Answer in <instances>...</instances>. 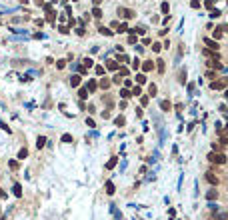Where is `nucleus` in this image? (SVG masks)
<instances>
[{"label":"nucleus","mask_w":228,"mask_h":220,"mask_svg":"<svg viewBox=\"0 0 228 220\" xmlns=\"http://www.w3.org/2000/svg\"><path fill=\"white\" fill-rule=\"evenodd\" d=\"M4 196H6V194H4V192H2V190H0V198H4Z\"/></svg>","instance_id":"60"},{"label":"nucleus","mask_w":228,"mask_h":220,"mask_svg":"<svg viewBox=\"0 0 228 220\" xmlns=\"http://www.w3.org/2000/svg\"><path fill=\"white\" fill-rule=\"evenodd\" d=\"M118 76H120V78H126V76H128V68L120 66V68H118Z\"/></svg>","instance_id":"29"},{"label":"nucleus","mask_w":228,"mask_h":220,"mask_svg":"<svg viewBox=\"0 0 228 220\" xmlns=\"http://www.w3.org/2000/svg\"><path fill=\"white\" fill-rule=\"evenodd\" d=\"M46 20H48L50 24H54V22H56V12H54V10H48V12H46Z\"/></svg>","instance_id":"14"},{"label":"nucleus","mask_w":228,"mask_h":220,"mask_svg":"<svg viewBox=\"0 0 228 220\" xmlns=\"http://www.w3.org/2000/svg\"><path fill=\"white\" fill-rule=\"evenodd\" d=\"M92 64H94V60H92V58H84V60H82V68H86V70L90 68Z\"/></svg>","instance_id":"24"},{"label":"nucleus","mask_w":228,"mask_h":220,"mask_svg":"<svg viewBox=\"0 0 228 220\" xmlns=\"http://www.w3.org/2000/svg\"><path fill=\"white\" fill-rule=\"evenodd\" d=\"M224 98L228 100V88H226V90H224Z\"/></svg>","instance_id":"57"},{"label":"nucleus","mask_w":228,"mask_h":220,"mask_svg":"<svg viewBox=\"0 0 228 220\" xmlns=\"http://www.w3.org/2000/svg\"><path fill=\"white\" fill-rule=\"evenodd\" d=\"M132 68H134V70L140 68V60H138V58H134V60H132Z\"/></svg>","instance_id":"44"},{"label":"nucleus","mask_w":228,"mask_h":220,"mask_svg":"<svg viewBox=\"0 0 228 220\" xmlns=\"http://www.w3.org/2000/svg\"><path fill=\"white\" fill-rule=\"evenodd\" d=\"M110 212H112V216L116 218V220H122V214L118 212V208H116V206H114V204H110Z\"/></svg>","instance_id":"16"},{"label":"nucleus","mask_w":228,"mask_h":220,"mask_svg":"<svg viewBox=\"0 0 228 220\" xmlns=\"http://www.w3.org/2000/svg\"><path fill=\"white\" fill-rule=\"evenodd\" d=\"M106 68L112 70V72H114V70H118V68H120V66H118V60H108L106 62Z\"/></svg>","instance_id":"13"},{"label":"nucleus","mask_w":228,"mask_h":220,"mask_svg":"<svg viewBox=\"0 0 228 220\" xmlns=\"http://www.w3.org/2000/svg\"><path fill=\"white\" fill-rule=\"evenodd\" d=\"M110 82H112V84H120V82H122V78H120V76L116 74V76H114V78L110 80Z\"/></svg>","instance_id":"49"},{"label":"nucleus","mask_w":228,"mask_h":220,"mask_svg":"<svg viewBox=\"0 0 228 220\" xmlns=\"http://www.w3.org/2000/svg\"><path fill=\"white\" fill-rule=\"evenodd\" d=\"M36 4H38V6H40V4H44V0H36Z\"/></svg>","instance_id":"58"},{"label":"nucleus","mask_w":228,"mask_h":220,"mask_svg":"<svg viewBox=\"0 0 228 220\" xmlns=\"http://www.w3.org/2000/svg\"><path fill=\"white\" fill-rule=\"evenodd\" d=\"M206 64H208V68H216V70H222V64L218 60H214V58H210L208 62H206Z\"/></svg>","instance_id":"8"},{"label":"nucleus","mask_w":228,"mask_h":220,"mask_svg":"<svg viewBox=\"0 0 228 220\" xmlns=\"http://www.w3.org/2000/svg\"><path fill=\"white\" fill-rule=\"evenodd\" d=\"M92 16H94V18H102V10H100V6L92 8Z\"/></svg>","instance_id":"23"},{"label":"nucleus","mask_w":228,"mask_h":220,"mask_svg":"<svg viewBox=\"0 0 228 220\" xmlns=\"http://www.w3.org/2000/svg\"><path fill=\"white\" fill-rule=\"evenodd\" d=\"M226 130H228V122H226Z\"/></svg>","instance_id":"61"},{"label":"nucleus","mask_w":228,"mask_h":220,"mask_svg":"<svg viewBox=\"0 0 228 220\" xmlns=\"http://www.w3.org/2000/svg\"><path fill=\"white\" fill-rule=\"evenodd\" d=\"M64 66H66V60H56V68H64Z\"/></svg>","instance_id":"45"},{"label":"nucleus","mask_w":228,"mask_h":220,"mask_svg":"<svg viewBox=\"0 0 228 220\" xmlns=\"http://www.w3.org/2000/svg\"><path fill=\"white\" fill-rule=\"evenodd\" d=\"M136 42H138V36L136 34H130L128 36V44H136Z\"/></svg>","instance_id":"37"},{"label":"nucleus","mask_w":228,"mask_h":220,"mask_svg":"<svg viewBox=\"0 0 228 220\" xmlns=\"http://www.w3.org/2000/svg\"><path fill=\"white\" fill-rule=\"evenodd\" d=\"M96 88H98V82H96L94 78H92V80H88V86H86V90H88V92H96Z\"/></svg>","instance_id":"10"},{"label":"nucleus","mask_w":228,"mask_h":220,"mask_svg":"<svg viewBox=\"0 0 228 220\" xmlns=\"http://www.w3.org/2000/svg\"><path fill=\"white\" fill-rule=\"evenodd\" d=\"M46 142H48V140H46V136H38L36 138V148H44Z\"/></svg>","instance_id":"15"},{"label":"nucleus","mask_w":228,"mask_h":220,"mask_svg":"<svg viewBox=\"0 0 228 220\" xmlns=\"http://www.w3.org/2000/svg\"><path fill=\"white\" fill-rule=\"evenodd\" d=\"M94 72H96V76H102V74H104V66H102V64H98V66L94 68Z\"/></svg>","instance_id":"34"},{"label":"nucleus","mask_w":228,"mask_h":220,"mask_svg":"<svg viewBox=\"0 0 228 220\" xmlns=\"http://www.w3.org/2000/svg\"><path fill=\"white\" fill-rule=\"evenodd\" d=\"M92 4H94V6H100V4H102V0H92Z\"/></svg>","instance_id":"56"},{"label":"nucleus","mask_w":228,"mask_h":220,"mask_svg":"<svg viewBox=\"0 0 228 220\" xmlns=\"http://www.w3.org/2000/svg\"><path fill=\"white\" fill-rule=\"evenodd\" d=\"M204 6L208 8V10H212V8H214V0H204Z\"/></svg>","instance_id":"41"},{"label":"nucleus","mask_w":228,"mask_h":220,"mask_svg":"<svg viewBox=\"0 0 228 220\" xmlns=\"http://www.w3.org/2000/svg\"><path fill=\"white\" fill-rule=\"evenodd\" d=\"M18 2H20V4H28V0H18Z\"/></svg>","instance_id":"59"},{"label":"nucleus","mask_w":228,"mask_h":220,"mask_svg":"<svg viewBox=\"0 0 228 220\" xmlns=\"http://www.w3.org/2000/svg\"><path fill=\"white\" fill-rule=\"evenodd\" d=\"M156 90H158V88H156V84H150V86H148V94H150V96H154Z\"/></svg>","instance_id":"38"},{"label":"nucleus","mask_w":228,"mask_h":220,"mask_svg":"<svg viewBox=\"0 0 228 220\" xmlns=\"http://www.w3.org/2000/svg\"><path fill=\"white\" fill-rule=\"evenodd\" d=\"M134 14H136L134 10H128V8H118V16H120V18H134Z\"/></svg>","instance_id":"3"},{"label":"nucleus","mask_w":228,"mask_h":220,"mask_svg":"<svg viewBox=\"0 0 228 220\" xmlns=\"http://www.w3.org/2000/svg\"><path fill=\"white\" fill-rule=\"evenodd\" d=\"M98 32H100V34H104V36H112V34H114L110 28H106V26H100V28H98Z\"/></svg>","instance_id":"21"},{"label":"nucleus","mask_w":228,"mask_h":220,"mask_svg":"<svg viewBox=\"0 0 228 220\" xmlns=\"http://www.w3.org/2000/svg\"><path fill=\"white\" fill-rule=\"evenodd\" d=\"M226 86H228V78L212 80V82H210V88H212V90H220V88H226Z\"/></svg>","instance_id":"2"},{"label":"nucleus","mask_w":228,"mask_h":220,"mask_svg":"<svg viewBox=\"0 0 228 220\" xmlns=\"http://www.w3.org/2000/svg\"><path fill=\"white\" fill-rule=\"evenodd\" d=\"M208 208L212 210V212H218V210H220V206H218V204H216V202H214V200H210V202H208Z\"/></svg>","instance_id":"27"},{"label":"nucleus","mask_w":228,"mask_h":220,"mask_svg":"<svg viewBox=\"0 0 228 220\" xmlns=\"http://www.w3.org/2000/svg\"><path fill=\"white\" fill-rule=\"evenodd\" d=\"M124 86H126V88H130V86H132V80L126 78V80H124Z\"/></svg>","instance_id":"53"},{"label":"nucleus","mask_w":228,"mask_h":220,"mask_svg":"<svg viewBox=\"0 0 228 220\" xmlns=\"http://www.w3.org/2000/svg\"><path fill=\"white\" fill-rule=\"evenodd\" d=\"M80 82H82V76H80V74H72V76H70V86H72V88L80 86Z\"/></svg>","instance_id":"6"},{"label":"nucleus","mask_w":228,"mask_h":220,"mask_svg":"<svg viewBox=\"0 0 228 220\" xmlns=\"http://www.w3.org/2000/svg\"><path fill=\"white\" fill-rule=\"evenodd\" d=\"M160 48H162V44H158V42L152 44V50H154V52H160Z\"/></svg>","instance_id":"47"},{"label":"nucleus","mask_w":228,"mask_h":220,"mask_svg":"<svg viewBox=\"0 0 228 220\" xmlns=\"http://www.w3.org/2000/svg\"><path fill=\"white\" fill-rule=\"evenodd\" d=\"M118 32H128V24H126V22H122L120 26H118Z\"/></svg>","instance_id":"40"},{"label":"nucleus","mask_w":228,"mask_h":220,"mask_svg":"<svg viewBox=\"0 0 228 220\" xmlns=\"http://www.w3.org/2000/svg\"><path fill=\"white\" fill-rule=\"evenodd\" d=\"M218 16H220V10H210V18H218Z\"/></svg>","instance_id":"43"},{"label":"nucleus","mask_w":228,"mask_h":220,"mask_svg":"<svg viewBox=\"0 0 228 220\" xmlns=\"http://www.w3.org/2000/svg\"><path fill=\"white\" fill-rule=\"evenodd\" d=\"M140 68L144 70V72H150V70L156 68V64H154L152 60H144V62H140Z\"/></svg>","instance_id":"5"},{"label":"nucleus","mask_w":228,"mask_h":220,"mask_svg":"<svg viewBox=\"0 0 228 220\" xmlns=\"http://www.w3.org/2000/svg\"><path fill=\"white\" fill-rule=\"evenodd\" d=\"M0 128H2V130H4V132H8V134H10V132H12V130H10V128H8V126H6V124H4V122H2V120H0Z\"/></svg>","instance_id":"46"},{"label":"nucleus","mask_w":228,"mask_h":220,"mask_svg":"<svg viewBox=\"0 0 228 220\" xmlns=\"http://www.w3.org/2000/svg\"><path fill=\"white\" fill-rule=\"evenodd\" d=\"M86 126H90V128H94V120H92V118H86Z\"/></svg>","instance_id":"51"},{"label":"nucleus","mask_w":228,"mask_h":220,"mask_svg":"<svg viewBox=\"0 0 228 220\" xmlns=\"http://www.w3.org/2000/svg\"><path fill=\"white\" fill-rule=\"evenodd\" d=\"M110 80H106V78H102V80H100V82H98V86L100 88H102V90H106V88H110Z\"/></svg>","instance_id":"20"},{"label":"nucleus","mask_w":228,"mask_h":220,"mask_svg":"<svg viewBox=\"0 0 228 220\" xmlns=\"http://www.w3.org/2000/svg\"><path fill=\"white\" fill-rule=\"evenodd\" d=\"M172 108V104L168 102V100H160V110H164V112H168V110Z\"/></svg>","instance_id":"17"},{"label":"nucleus","mask_w":228,"mask_h":220,"mask_svg":"<svg viewBox=\"0 0 228 220\" xmlns=\"http://www.w3.org/2000/svg\"><path fill=\"white\" fill-rule=\"evenodd\" d=\"M72 2H76V0H72Z\"/></svg>","instance_id":"62"},{"label":"nucleus","mask_w":228,"mask_h":220,"mask_svg":"<svg viewBox=\"0 0 228 220\" xmlns=\"http://www.w3.org/2000/svg\"><path fill=\"white\" fill-rule=\"evenodd\" d=\"M60 142H64V144H72V134H62Z\"/></svg>","instance_id":"19"},{"label":"nucleus","mask_w":228,"mask_h":220,"mask_svg":"<svg viewBox=\"0 0 228 220\" xmlns=\"http://www.w3.org/2000/svg\"><path fill=\"white\" fill-rule=\"evenodd\" d=\"M214 198H218V190H216V186H212V188L208 190V192H206V200H214Z\"/></svg>","instance_id":"7"},{"label":"nucleus","mask_w":228,"mask_h":220,"mask_svg":"<svg viewBox=\"0 0 228 220\" xmlns=\"http://www.w3.org/2000/svg\"><path fill=\"white\" fill-rule=\"evenodd\" d=\"M124 116H116V118H114V124H116V126H124Z\"/></svg>","instance_id":"32"},{"label":"nucleus","mask_w":228,"mask_h":220,"mask_svg":"<svg viewBox=\"0 0 228 220\" xmlns=\"http://www.w3.org/2000/svg\"><path fill=\"white\" fill-rule=\"evenodd\" d=\"M156 62H158V64H156V68H158V72H164V60H162V58H158V60H156Z\"/></svg>","instance_id":"33"},{"label":"nucleus","mask_w":228,"mask_h":220,"mask_svg":"<svg viewBox=\"0 0 228 220\" xmlns=\"http://www.w3.org/2000/svg\"><path fill=\"white\" fill-rule=\"evenodd\" d=\"M116 164H118V158H116V156H112V158L106 162V168H108V170H112V168L116 166Z\"/></svg>","instance_id":"18"},{"label":"nucleus","mask_w":228,"mask_h":220,"mask_svg":"<svg viewBox=\"0 0 228 220\" xmlns=\"http://www.w3.org/2000/svg\"><path fill=\"white\" fill-rule=\"evenodd\" d=\"M8 166H10V168H16L18 164H16V160H10V162H8Z\"/></svg>","instance_id":"54"},{"label":"nucleus","mask_w":228,"mask_h":220,"mask_svg":"<svg viewBox=\"0 0 228 220\" xmlns=\"http://www.w3.org/2000/svg\"><path fill=\"white\" fill-rule=\"evenodd\" d=\"M120 60H122V62H130V58L126 56V54H122V56H120Z\"/></svg>","instance_id":"55"},{"label":"nucleus","mask_w":228,"mask_h":220,"mask_svg":"<svg viewBox=\"0 0 228 220\" xmlns=\"http://www.w3.org/2000/svg\"><path fill=\"white\" fill-rule=\"evenodd\" d=\"M78 96H80V98H88V90H86V86H84V88H80V90H78Z\"/></svg>","instance_id":"31"},{"label":"nucleus","mask_w":228,"mask_h":220,"mask_svg":"<svg viewBox=\"0 0 228 220\" xmlns=\"http://www.w3.org/2000/svg\"><path fill=\"white\" fill-rule=\"evenodd\" d=\"M212 36H214V40H218V38H222V30H220V28H216V30L212 32Z\"/></svg>","instance_id":"36"},{"label":"nucleus","mask_w":228,"mask_h":220,"mask_svg":"<svg viewBox=\"0 0 228 220\" xmlns=\"http://www.w3.org/2000/svg\"><path fill=\"white\" fill-rule=\"evenodd\" d=\"M204 44L208 46V50H212V52H216V50H218V40H212V38H204Z\"/></svg>","instance_id":"4"},{"label":"nucleus","mask_w":228,"mask_h":220,"mask_svg":"<svg viewBox=\"0 0 228 220\" xmlns=\"http://www.w3.org/2000/svg\"><path fill=\"white\" fill-rule=\"evenodd\" d=\"M130 96H132V94H130V90H128V88H122V90H120V98H124V100H128V98H130Z\"/></svg>","instance_id":"25"},{"label":"nucleus","mask_w":228,"mask_h":220,"mask_svg":"<svg viewBox=\"0 0 228 220\" xmlns=\"http://www.w3.org/2000/svg\"><path fill=\"white\" fill-rule=\"evenodd\" d=\"M104 186H106V194H110V196L116 192V188H114V182H112V180H106V184H104Z\"/></svg>","instance_id":"11"},{"label":"nucleus","mask_w":228,"mask_h":220,"mask_svg":"<svg viewBox=\"0 0 228 220\" xmlns=\"http://www.w3.org/2000/svg\"><path fill=\"white\" fill-rule=\"evenodd\" d=\"M140 102H142V106H146V104H148V96H142Z\"/></svg>","instance_id":"52"},{"label":"nucleus","mask_w":228,"mask_h":220,"mask_svg":"<svg viewBox=\"0 0 228 220\" xmlns=\"http://www.w3.org/2000/svg\"><path fill=\"white\" fill-rule=\"evenodd\" d=\"M130 94H132V96H140V94H142V88H140V86H138V84H136V86H132V90H130Z\"/></svg>","instance_id":"26"},{"label":"nucleus","mask_w":228,"mask_h":220,"mask_svg":"<svg viewBox=\"0 0 228 220\" xmlns=\"http://www.w3.org/2000/svg\"><path fill=\"white\" fill-rule=\"evenodd\" d=\"M206 180H208V182L212 184V186H218V178L212 174V172H206Z\"/></svg>","instance_id":"12"},{"label":"nucleus","mask_w":228,"mask_h":220,"mask_svg":"<svg viewBox=\"0 0 228 220\" xmlns=\"http://www.w3.org/2000/svg\"><path fill=\"white\" fill-rule=\"evenodd\" d=\"M216 220H228V212H216Z\"/></svg>","instance_id":"35"},{"label":"nucleus","mask_w":228,"mask_h":220,"mask_svg":"<svg viewBox=\"0 0 228 220\" xmlns=\"http://www.w3.org/2000/svg\"><path fill=\"white\" fill-rule=\"evenodd\" d=\"M136 84H138V86L146 84V74H136Z\"/></svg>","instance_id":"22"},{"label":"nucleus","mask_w":228,"mask_h":220,"mask_svg":"<svg viewBox=\"0 0 228 220\" xmlns=\"http://www.w3.org/2000/svg\"><path fill=\"white\" fill-rule=\"evenodd\" d=\"M206 78H216V72H214V70H208V72H206Z\"/></svg>","instance_id":"50"},{"label":"nucleus","mask_w":228,"mask_h":220,"mask_svg":"<svg viewBox=\"0 0 228 220\" xmlns=\"http://www.w3.org/2000/svg\"><path fill=\"white\" fill-rule=\"evenodd\" d=\"M58 30H60L62 34H68V32H70V28H68V26H64V24H60V26H58Z\"/></svg>","instance_id":"39"},{"label":"nucleus","mask_w":228,"mask_h":220,"mask_svg":"<svg viewBox=\"0 0 228 220\" xmlns=\"http://www.w3.org/2000/svg\"><path fill=\"white\" fill-rule=\"evenodd\" d=\"M190 8H200V0H190Z\"/></svg>","instance_id":"42"},{"label":"nucleus","mask_w":228,"mask_h":220,"mask_svg":"<svg viewBox=\"0 0 228 220\" xmlns=\"http://www.w3.org/2000/svg\"><path fill=\"white\" fill-rule=\"evenodd\" d=\"M12 194H14L16 198H20V196H22V186H20L18 182H16L14 186H12Z\"/></svg>","instance_id":"9"},{"label":"nucleus","mask_w":228,"mask_h":220,"mask_svg":"<svg viewBox=\"0 0 228 220\" xmlns=\"http://www.w3.org/2000/svg\"><path fill=\"white\" fill-rule=\"evenodd\" d=\"M206 158H208L212 164H224L226 162V154H222V152H210Z\"/></svg>","instance_id":"1"},{"label":"nucleus","mask_w":228,"mask_h":220,"mask_svg":"<svg viewBox=\"0 0 228 220\" xmlns=\"http://www.w3.org/2000/svg\"><path fill=\"white\" fill-rule=\"evenodd\" d=\"M26 156H28V150H26V148H20V150H18V160H24Z\"/></svg>","instance_id":"30"},{"label":"nucleus","mask_w":228,"mask_h":220,"mask_svg":"<svg viewBox=\"0 0 228 220\" xmlns=\"http://www.w3.org/2000/svg\"><path fill=\"white\" fill-rule=\"evenodd\" d=\"M160 10H162V14L168 16V12H170V6H168V2H162V4H160Z\"/></svg>","instance_id":"28"},{"label":"nucleus","mask_w":228,"mask_h":220,"mask_svg":"<svg viewBox=\"0 0 228 220\" xmlns=\"http://www.w3.org/2000/svg\"><path fill=\"white\" fill-rule=\"evenodd\" d=\"M76 34H78V36H84V26H82V24L76 28Z\"/></svg>","instance_id":"48"}]
</instances>
